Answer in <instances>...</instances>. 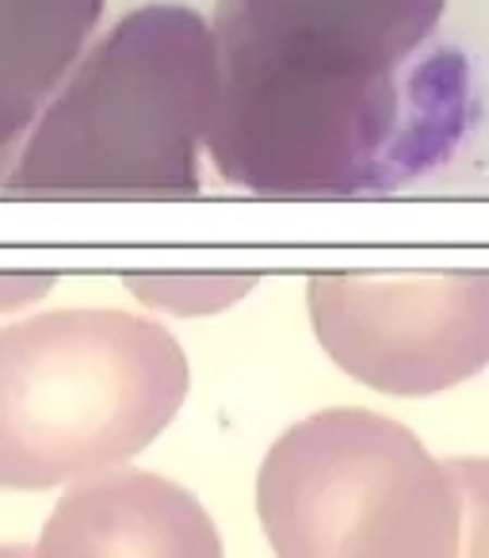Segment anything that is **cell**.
Wrapping results in <instances>:
<instances>
[{
	"mask_svg": "<svg viewBox=\"0 0 489 558\" xmlns=\"http://www.w3.org/2000/svg\"><path fill=\"white\" fill-rule=\"evenodd\" d=\"M448 0H218L207 149L257 195H379L443 169L474 119Z\"/></svg>",
	"mask_w": 489,
	"mask_h": 558,
	"instance_id": "1",
	"label": "cell"
},
{
	"mask_svg": "<svg viewBox=\"0 0 489 558\" xmlns=\"http://www.w3.org/2000/svg\"><path fill=\"white\" fill-rule=\"evenodd\" d=\"M187 398L164 326L126 311H50L0 329V489L123 471Z\"/></svg>",
	"mask_w": 489,
	"mask_h": 558,
	"instance_id": "2",
	"label": "cell"
},
{
	"mask_svg": "<svg viewBox=\"0 0 489 558\" xmlns=\"http://www.w3.org/2000/svg\"><path fill=\"white\" fill-rule=\"evenodd\" d=\"M210 111V24L180 4H146L81 58L12 161L9 187L195 195Z\"/></svg>",
	"mask_w": 489,
	"mask_h": 558,
	"instance_id": "3",
	"label": "cell"
},
{
	"mask_svg": "<svg viewBox=\"0 0 489 558\" xmlns=\"http://www.w3.org/2000/svg\"><path fill=\"white\" fill-rule=\"evenodd\" d=\"M257 517L276 558H459L448 463L398 421L321 410L268 448Z\"/></svg>",
	"mask_w": 489,
	"mask_h": 558,
	"instance_id": "4",
	"label": "cell"
},
{
	"mask_svg": "<svg viewBox=\"0 0 489 558\" xmlns=\"http://www.w3.org/2000/svg\"><path fill=\"white\" fill-rule=\"evenodd\" d=\"M310 318L344 375L398 398H425L489 364V271L318 276Z\"/></svg>",
	"mask_w": 489,
	"mask_h": 558,
	"instance_id": "5",
	"label": "cell"
},
{
	"mask_svg": "<svg viewBox=\"0 0 489 558\" xmlns=\"http://www.w3.org/2000/svg\"><path fill=\"white\" fill-rule=\"evenodd\" d=\"M35 558H225V550L192 489L154 471H108L65 489Z\"/></svg>",
	"mask_w": 489,
	"mask_h": 558,
	"instance_id": "6",
	"label": "cell"
},
{
	"mask_svg": "<svg viewBox=\"0 0 489 558\" xmlns=\"http://www.w3.org/2000/svg\"><path fill=\"white\" fill-rule=\"evenodd\" d=\"M103 0H0V180L77 70Z\"/></svg>",
	"mask_w": 489,
	"mask_h": 558,
	"instance_id": "7",
	"label": "cell"
},
{
	"mask_svg": "<svg viewBox=\"0 0 489 558\" xmlns=\"http://www.w3.org/2000/svg\"><path fill=\"white\" fill-rule=\"evenodd\" d=\"M126 288L138 299H146V306H154V311L192 318V314H215L233 306L253 288V279L249 276H149V279H131Z\"/></svg>",
	"mask_w": 489,
	"mask_h": 558,
	"instance_id": "8",
	"label": "cell"
},
{
	"mask_svg": "<svg viewBox=\"0 0 489 558\" xmlns=\"http://www.w3.org/2000/svg\"><path fill=\"white\" fill-rule=\"evenodd\" d=\"M459 489V558H489V459H443Z\"/></svg>",
	"mask_w": 489,
	"mask_h": 558,
	"instance_id": "9",
	"label": "cell"
},
{
	"mask_svg": "<svg viewBox=\"0 0 489 558\" xmlns=\"http://www.w3.org/2000/svg\"><path fill=\"white\" fill-rule=\"evenodd\" d=\"M0 558H35V547H27V543H0Z\"/></svg>",
	"mask_w": 489,
	"mask_h": 558,
	"instance_id": "10",
	"label": "cell"
}]
</instances>
